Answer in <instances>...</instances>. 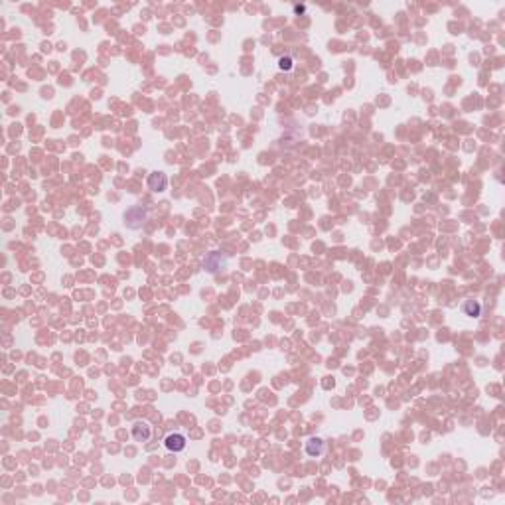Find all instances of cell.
I'll list each match as a JSON object with an SVG mask.
<instances>
[{
    "label": "cell",
    "instance_id": "cell-1",
    "mask_svg": "<svg viewBox=\"0 0 505 505\" xmlns=\"http://www.w3.org/2000/svg\"><path fill=\"white\" fill-rule=\"evenodd\" d=\"M144 219H146V211L142 208H133L124 213V223H127L131 229H138V227L144 223Z\"/></svg>",
    "mask_w": 505,
    "mask_h": 505
},
{
    "label": "cell",
    "instance_id": "cell-2",
    "mask_svg": "<svg viewBox=\"0 0 505 505\" xmlns=\"http://www.w3.org/2000/svg\"><path fill=\"white\" fill-rule=\"evenodd\" d=\"M164 446H166L170 452H182V450L186 448V436H184V434H178V432L168 434V436L164 438Z\"/></svg>",
    "mask_w": 505,
    "mask_h": 505
},
{
    "label": "cell",
    "instance_id": "cell-3",
    "mask_svg": "<svg viewBox=\"0 0 505 505\" xmlns=\"http://www.w3.org/2000/svg\"><path fill=\"white\" fill-rule=\"evenodd\" d=\"M225 263L227 261L223 259L219 252H211V255H208L204 259V268H208L209 272H217V270H221L225 267Z\"/></svg>",
    "mask_w": 505,
    "mask_h": 505
},
{
    "label": "cell",
    "instance_id": "cell-4",
    "mask_svg": "<svg viewBox=\"0 0 505 505\" xmlns=\"http://www.w3.org/2000/svg\"><path fill=\"white\" fill-rule=\"evenodd\" d=\"M150 434H152V431H150L148 422H144V420L134 422V426H133L134 440H138V442H146V440L150 438Z\"/></svg>",
    "mask_w": 505,
    "mask_h": 505
},
{
    "label": "cell",
    "instance_id": "cell-5",
    "mask_svg": "<svg viewBox=\"0 0 505 505\" xmlns=\"http://www.w3.org/2000/svg\"><path fill=\"white\" fill-rule=\"evenodd\" d=\"M166 186H168V178H166V174L162 172H152L148 178V188L152 192H164L166 190Z\"/></svg>",
    "mask_w": 505,
    "mask_h": 505
},
{
    "label": "cell",
    "instance_id": "cell-6",
    "mask_svg": "<svg viewBox=\"0 0 505 505\" xmlns=\"http://www.w3.org/2000/svg\"><path fill=\"white\" fill-rule=\"evenodd\" d=\"M306 452H308L310 456H320V454L324 452V442H322L320 438L308 440V442H306Z\"/></svg>",
    "mask_w": 505,
    "mask_h": 505
},
{
    "label": "cell",
    "instance_id": "cell-7",
    "mask_svg": "<svg viewBox=\"0 0 505 505\" xmlns=\"http://www.w3.org/2000/svg\"><path fill=\"white\" fill-rule=\"evenodd\" d=\"M464 312L468 314V316H472V318H477L479 312H482V306H479L477 302H472V300H470V302L464 304Z\"/></svg>",
    "mask_w": 505,
    "mask_h": 505
},
{
    "label": "cell",
    "instance_id": "cell-8",
    "mask_svg": "<svg viewBox=\"0 0 505 505\" xmlns=\"http://www.w3.org/2000/svg\"><path fill=\"white\" fill-rule=\"evenodd\" d=\"M279 67L284 69V71L292 69V58H281V60H279Z\"/></svg>",
    "mask_w": 505,
    "mask_h": 505
}]
</instances>
